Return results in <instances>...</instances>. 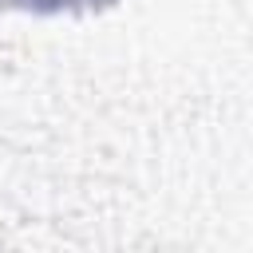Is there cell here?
<instances>
[{
  "label": "cell",
  "instance_id": "1",
  "mask_svg": "<svg viewBox=\"0 0 253 253\" xmlns=\"http://www.w3.org/2000/svg\"><path fill=\"white\" fill-rule=\"evenodd\" d=\"M28 8H40V12H63V8H87V4H99V0H20Z\"/></svg>",
  "mask_w": 253,
  "mask_h": 253
}]
</instances>
